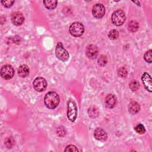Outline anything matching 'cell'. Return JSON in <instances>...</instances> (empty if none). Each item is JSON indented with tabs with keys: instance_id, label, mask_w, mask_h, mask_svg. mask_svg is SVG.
Masks as SVG:
<instances>
[{
	"instance_id": "7a4b0ae2",
	"label": "cell",
	"mask_w": 152,
	"mask_h": 152,
	"mask_svg": "<svg viewBox=\"0 0 152 152\" xmlns=\"http://www.w3.org/2000/svg\"><path fill=\"white\" fill-rule=\"evenodd\" d=\"M126 16L125 12L122 10L115 11L112 15L111 20L112 23L116 26H122L125 21Z\"/></svg>"
},
{
	"instance_id": "44dd1931",
	"label": "cell",
	"mask_w": 152,
	"mask_h": 152,
	"mask_svg": "<svg viewBox=\"0 0 152 152\" xmlns=\"http://www.w3.org/2000/svg\"><path fill=\"white\" fill-rule=\"evenodd\" d=\"M107 62V59L106 56L104 55H102L98 59L97 61V63L99 64V65H100V66H104Z\"/></svg>"
},
{
	"instance_id": "d4e9b609",
	"label": "cell",
	"mask_w": 152,
	"mask_h": 152,
	"mask_svg": "<svg viewBox=\"0 0 152 152\" xmlns=\"http://www.w3.org/2000/svg\"><path fill=\"white\" fill-rule=\"evenodd\" d=\"M5 144L8 148H11L14 145V141L12 137H8L5 141Z\"/></svg>"
},
{
	"instance_id": "8fae6325",
	"label": "cell",
	"mask_w": 152,
	"mask_h": 152,
	"mask_svg": "<svg viewBox=\"0 0 152 152\" xmlns=\"http://www.w3.org/2000/svg\"><path fill=\"white\" fill-rule=\"evenodd\" d=\"M11 21L14 25L19 26L24 23V17L20 12H15L11 15Z\"/></svg>"
},
{
	"instance_id": "d6986e66",
	"label": "cell",
	"mask_w": 152,
	"mask_h": 152,
	"mask_svg": "<svg viewBox=\"0 0 152 152\" xmlns=\"http://www.w3.org/2000/svg\"><path fill=\"white\" fill-rule=\"evenodd\" d=\"M140 83L135 80H132L130 83H129V88L132 90V91H136L139 88H140Z\"/></svg>"
},
{
	"instance_id": "603a6c76",
	"label": "cell",
	"mask_w": 152,
	"mask_h": 152,
	"mask_svg": "<svg viewBox=\"0 0 152 152\" xmlns=\"http://www.w3.org/2000/svg\"><path fill=\"white\" fill-rule=\"evenodd\" d=\"M135 131L137 133L139 134H143L145 132V129L144 126V125L141 124H138L135 127Z\"/></svg>"
},
{
	"instance_id": "83f0119b",
	"label": "cell",
	"mask_w": 152,
	"mask_h": 152,
	"mask_svg": "<svg viewBox=\"0 0 152 152\" xmlns=\"http://www.w3.org/2000/svg\"><path fill=\"white\" fill-rule=\"evenodd\" d=\"M65 151H78V149L74 145H69L65 148Z\"/></svg>"
},
{
	"instance_id": "ac0fdd59",
	"label": "cell",
	"mask_w": 152,
	"mask_h": 152,
	"mask_svg": "<svg viewBox=\"0 0 152 152\" xmlns=\"http://www.w3.org/2000/svg\"><path fill=\"white\" fill-rule=\"evenodd\" d=\"M88 113L90 117L92 118H95L99 115V110L95 106H91L89 107L88 110Z\"/></svg>"
},
{
	"instance_id": "ffe728a7",
	"label": "cell",
	"mask_w": 152,
	"mask_h": 152,
	"mask_svg": "<svg viewBox=\"0 0 152 152\" xmlns=\"http://www.w3.org/2000/svg\"><path fill=\"white\" fill-rule=\"evenodd\" d=\"M108 37L111 40H115L118 38L119 37V32L116 30H112L109 32Z\"/></svg>"
},
{
	"instance_id": "30bf717a",
	"label": "cell",
	"mask_w": 152,
	"mask_h": 152,
	"mask_svg": "<svg viewBox=\"0 0 152 152\" xmlns=\"http://www.w3.org/2000/svg\"><path fill=\"white\" fill-rule=\"evenodd\" d=\"M141 80L145 87V88L149 92L152 91V80L148 72H144L141 77Z\"/></svg>"
},
{
	"instance_id": "4fadbf2b",
	"label": "cell",
	"mask_w": 152,
	"mask_h": 152,
	"mask_svg": "<svg viewBox=\"0 0 152 152\" xmlns=\"http://www.w3.org/2000/svg\"><path fill=\"white\" fill-rule=\"evenodd\" d=\"M116 103V98L113 94H109L105 99V103L107 107L113 108L115 107Z\"/></svg>"
},
{
	"instance_id": "5bb4252c",
	"label": "cell",
	"mask_w": 152,
	"mask_h": 152,
	"mask_svg": "<svg viewBox=\"0 0 152 152\" xmlns=\"http://www.w3.org/2000/svg\"><path fill=\"white\" fill-rule=\"evenodd\" d=\"M140 109V104L135 101H132L128 105V110L131 114H136Z\"/></svg>"
},
{
	"instance_id": "f1b7e54d",
	"label": "cell",
	"mask_w": 152,
	"mask_h": 152,
	"mask_svg": "<svg viewBox=\"0 0 152 152\" xmlns=\"http://www.w3.org/2000/svg\"><path fill=\"white\" fill-rule=\"evenodd\" d=\"M134 3H136V4H138V5H140V2H139V1H132Z\"/></svg>"
},
{
	"instance_id": "7c38bea8",
	"label": "cell",
	"mask_w": 152,
	"mask_h": 152,
	"mask_svg": "<svg viewBox=\"0 0 152 152\" xmlns=\"http://www.w3.org/2000/svg\"><path fill=\"white\" fill-rule=\"evenodd\" d=\"M94 135L96 140L100 141H104L107 140V138L106 132L100 128H97L95 129Z\"/></svg>"
},
{
	"instance_id": "484cf974",
	"label": "cell",
	"mask_w": 152,
	"mask_h": 152,
	"mask_svg": "<svg viewBox=\"0 0 152 152\" xmlns=\"http://www.w3.org/2000/svg\"><path fill=\"white\" fill-rule=\"evenodd\" d=\"M66 131L65 128L62 126H61L57 128L56 134L59 137H64L66 134Z\"/></svg>"
},
{
	"instance_id": "277c9868",
	"label": "cell",
	"mask_w": 152,
	"mask_h": 152,
	"mask_svg": "<svg viewBox=\"0 0 152 152\" xmlns=\"http://www.w3.org/2000/svg\"><path fill=\"white\" fill-rule=\"evenodd\" d=\"M69 31L70 34L74 37H80L83 34L84 27L82 23L80 22H74L70 26Z\"/></svg>"
},
{
	"instance_id": "5b68a950",
	"label": "cell",
	"mask_w": 152,
	"mask_h": 152,
	"mask_svg": "<svg viewBox=\"0 0 152 152\" xmlns=\"http://www.w3.org/2000/svg\"><path fill=\"white\" fill-rule=\"evenodd\" d=\"M77 116V108L75 102L72 99H69L68 102V111L67 117L71 122H74Z\"/></svg>"
},
{
	"instance_id": "cb8c5ba5",
	"label": "cell",
	"mask_w": 152,
	"mask_h": 152,
	"mask_svg": "<svg viewBox=\"0 0 152 152\" xmlns=\"http://www.w3.org/2000/svg\"><path fill=\"white\" fill-rule=\"evenodd\" d=\"M118 74L119 77H122V78H125L126 77L127 74H128V71H127V69L122 66V67H121L119 68L118 69Z\"/></svg>"
},
{
	"instance_id": "8992f818",
	"label": "cell",
	"mask_w": 152,
	"mask_h": 152,
	"mask_svg": "<svg viewBox=\"0 0 152 152\" xmlns=\"http://www.w3.org/2000/svg\"><path fill=\"white\" fill-rule=\"evenodd\" d=\"M33 88L38 92L45 91L47 87L48 83L46 80L43 77H37L34 79L33 83Z\"/></svg>"
},
{
	"instance_id": "6da1fadb",
	"label": "cell",
	"mask_w": 152,
	"mask_h": 152,
	"mask_svg": "<svg viewBox=\"0 0 152 152\" xmlns=\"http://www.w3.org/2000/svg\"><path fill=\"white\" fill-rule=\"evenodd\" d=\"M46 107L49 109L56 108L59 103V95L55 91H49L46 94L44 99Z\"/></svg>"
},
{
	"instance_id": "e0dca14e",
	"label": "cell",
	"mask_w": 152,
	"mask_h": 152,
	"mask_svg": "<svg viewBox=\"0 0 152 152\" xmlns=\"http://www.w3.org/2000/svg\"><path fill=\"white\" fill-rule=\"evenodd\" d=\"M139 27V24L138 23L137 21L135 20H132L131 21L128 26V30L131 31V32H135L138 30Z\"/></svg>"
},
{
	"instance_id": "2e32d148",
	"label": "cell",
	"mask_w": 152,
	"mask_h": 152,
	"mask_svg": "<svg viewBox=\"0 0 152 152\" xmlns=\"http://www.w3.org/2000/svg\"><path fill=\"white\" fill-rule=\"evenodd\" d=\"M58 2L56 0H49V1H43V4L45 7L50 10L55 9L57 6Z\"/></svg>"
},
{
	"instance_id": "9c48e42d",
	"label": "cell",
	"mask_w": 152,
	"mask_h": 152,
	"mask_svg": "<svg viewBox=\"0 0 152 152\" xmlns=\"http://www.w3.org/2000/svg\"><path fill=\"white\" fill-rule=\"evenodd\" d=\"M86 53L88 58L95 59L99 54V49L96 45H90L86 48Z\"/></svg>"
},
{
	"instance_id": "ba28073f",
	"label": "cell",
	"mask_w": 152,
	"mask_h": 152,
	"mask_svg": "<svg viewBox=\"0 0 152 152\" xmlns=\"http://www.w3.org/2000/svg\"><path fill=\"white\" fill-rule=\"evenodd\" d=\"M92 14L96 18H101L105 14V8L101 4H95L92 8Z\"/></svg>"
},
{
	"instance_id": "7402d4cb",
	"label": "cell",
	"mask_w": 152,
	"mask_h": 152,
	"mask_svg": "<svg viewBox=\"0 0 152 152\" xmlns=\"http://www.w3.org/2000/svg\"><path fill=\"white\" fill-rule=\"evenodd\" d=\"M144 59L147 62L151 63V62H152V50L151 49L148 50L144 53Z\"/></svg>"
},
{
	"instance_id": "4316f807",
	"label": "cell",
	"mask_w": 152,
	"mask_h": 152,
	"mask_svg": "<svg viewBox=\"0 0 152 152\" xmlns=\"http://www.w3.org/2000/svg\"><path fill=\"white\" fill-rule=\"evenodd\" d=\"M15 2V1L12 0H7V1H1V4L3 5L4 7L5 8H10L12 6L14 3Z\"/></svg>"
},
{
	"instance_id": "3957f363",
	"label": "cell",
	"mask_w": 152,
	"mask_h": 152,
	"mask_svg": "<svg viewBox=\"0 0 152 152\" xmlns=\"http://www.w3.org/2000/svg\"><path fill=\"white\" fill-rule=\"evenodd\" d=\"M55 55L56 58L62 62H66L68 60L69 55L66 50L64 48L61 42H58L55 49Z\"/></svg>"
},
{
	"instance_id": "52a82bcc",
	"label": "cell",
	"mask_w": 152,
	"mask_h": 152,
	"mask_svg": "<svg viewBox=\"0 0 152 152\" xmlns=\"http://www.w3.org/2000/svg\"><path fill=\"white\" fill-rule=\"evenodd\" d=\"M14 75V69L10 65H5L1 69V75L5 80H10Z\"/></svg>"
},
{
	"instance_id": "9a60e30c",
	"label": "cell",
	"mask_w": 152,
	"mask_h": 152,
	"mask_svg": "<svg viewBox=\"0 0 152 152\" xmlns=\"http://www.w3.org/2000/svg\"><path fill=\"white\" fill-rule=\"evenodd\" d=\"M29 74V68L26 65H22L18 68V75L21 77L24 78Z\"/></svg>"
}]
</instances>
